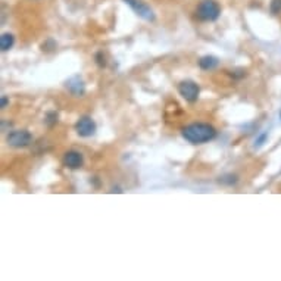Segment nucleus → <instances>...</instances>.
Masks as SVG:
<instances>
[{"instance_id": "f257e3e1", "label": "nucleus", "mask_w": 281, "mask_h": 281, "mask_svg": "<svg viewBox=\"0 0 281 281\" xmlns=\"http://www.w3.org/2000/svg\"><path fill=\"white\" fill-rule=\"evenodd\" d=\"M181 134L189 143L202 145V143H208V142L214 140L216 137V130L209 124L195 122V124H190V125L184 127L181 130Z\"/></svg>"}, {"instance_id": "f03ea898", "label": "nucleus", "mask_w": 281, "mask_h": 281, "mask_svg": "<svg viewBox=\"0 0 281 281\" xmlns=\"http://www.w3.org/2000/svg\"><path fill=\"white\" fill-rule=\"evenodd\" d=\"M196 15L200 21H216L221 15V8L215 0H203L196 9Z\"/></svg>"}, {"instance_id": "7ed1b4c3", "label": "nucleus", "mask_w": 281, "mask_h": 281, "mask_svg": "<svg viewBox=\"0 0 281 281\" xmlns=\"http://www.w3.org/2000/svg\"><path fill=\"white\" fill-rule=\"evenodd\" d=\"M6 142L12 148H27L33 143V135L27 130H14L6 135Z\"/></svg>"}, {"instance_id": "20e7f679", "label": "nucleus", "mask_w": 281, "mask_h": 281, "mask_svg": "<svg viewBox=\"0 0 281 281\" xmlns=\"http://www.w3.org/2000/svg\"><path fill=\"white\" fill-rule=\"evenodd\" d=\"M178 93L186 102L195 103L196 100L199 99V86L193 80H184L178 86Z\"/></svg>"}, {"instance_id": "39448f33", "label": "nucleus", "mask_w": 281, "mask_h": 281, "mask_svg": "<svg viewBox=\"0 0 281 281\" xmlns=\"http://www.w3.org/2000/svg\"><path fill=\"white\" fill-rule=\"evenodd\" d=\"M124 2L134 11V14H135L137 17H140L142 20H145V21L148 22L155 21V14H153V11L151 9V6H148L145 2H142V0H124Z\"/></svg>"}, {"instance_id": "423d86ee", "label": "nucleus", "mask_w": 281, "mask_h": 281, "mask_svg": "<svg viewBox=\"0 0 281 281\" xmlns=\"http://www.w3.org/2000/svg\"><path fill=\"white\" fill-rule=\"evenodd\" d=\"M75 131L80 137H91L96 132V122L90 116H81L75 124Z\"/></svg>"}, {"instance_id": "0eeeda50", "label": "nucleus", "mask_w": 281, "mask_h": 281, "mask_svg": "<svg viewBox=\"0 0 281 281\" xmlns=\"http://www.w3.org/2000/svg\"><path fill=\"white\" fill-rule=\"evenodd\" d=\"M65 87L66 90H68L72 96H75V97H81V96L86 93V84H84V81H83V78H81L80 75H72V77H69L65 81Z\"/></svg>"}, {"instance_id": "6e6552de", "label": "nucleus", "mask_w": 281, "mask_h": 281, "mask_svg": "<svg viewBox=\"0 0 281 281\" xmlns=\"http://www.w3.org/2000/svg\"><path fill=\"white\" fill-rule=\"evenodd\" d=\"M84 164V158L80 152L68 151L64 155V165L69 170H78Z\"/></svg>"}, {"instance_id": "1a4fd4ad", "label": "nucleus", "mask_w": 281, "mask_h": 281, "mask_svg": "<svg viewBox=\"0 0 281 281\" xmlns=\"http://www.w3.org/2000/svg\"><path fill=\"white\" fill-rule=\"evenodd\" d=\"M218 65H219V59L216 56H212V55H206V56H202L199 59V66L203 71H212Z\"/></svg>"}, {"instance_id": "9d476101", "label": "nucleus", "mask_w": 281, "mask_h": 281, "mask_svg": "<svg viewBox=\"0 0 281 281\" xmlns=\"http://www.w3.org/2000/svg\"><path fill=\"white\" fill-rule=\"evenodd\" d=\"M15 44V37L11 33H3L0 37V47L3 52H8L9 49H12Z\"/></svg>"}, {"instance_id": "9b49d317", "label": "nucleus", "mask_w": 281, "mask_h": 281, "mask_svg": "<svg viewBox=\"0 0 281 281\" xmlns=\"http://www.w3.org/2000/svg\"><path fill=\"white\" fill-rule=\"evenodd\" d=\"M44 122L49 125V127H52V125H55L56 122H58V113L56 112H47V115H46V119H44Z\"/></svg>"}, {"instance_id": "f8f14e48", "label": "nucleus", "mask_w": 281, "mask_h": 281, "mask_svg": "<svg viewBox=\"0 0 281 281\" xmlns=\"http://www.w3.org/2000/svg\"><path fill=\"white\" fill-rule=\"evenodd\" d=\"M269 9H271V14L278 15L281 12V0H272L269 5Z\"/></svg>"}, {"instance_id": "ddd939ff", "label": "nucleus", "mask_w": 281, "mask_h": 281, "mask_svg": "<svg viewBox=\"0 0 281 281\" xmlns=\"http://www.w3.org/2000/svg\"><path fill=\"white\" fill-rule=\"evenodd\" d=\"M266 138H268V132H262L259 137L255 140V148H262L265 145Z\"/></svg>"}, {"instance_id": "4468645a", "label": "nucleus", "mask_w": 281, "mask_h": 281, "mask_svg": "<svg viewBox=\"0 0 281 281\" xmlns=\"http://www.w3.org/2000/svg\"><path fill=\"white\" fill-rule=\"evenodd\" d=\"M96 64L100 66V68H103V66L106 65V62H105V56H103V53H96Z\"/></svg>"}, {"instance_id": "2eb2a0df", "label": "nucleus", "mask_w": 281, "mask_h": 281, "mask_svg": "<svg viewBox=\"0 0 281 281\" xmlns=\"http://www.w3.org/2000/svg\"><path fill=\"white\" fill-rule=\"evenodd\" d=\"M233 175H225V177H222L221 180H219V183H227V184H234L236 181H237V178H233V180H230Z\"/></svg>"}, {"instance_id": "dca6fc26", "label": "nucleus", "mask_w": 281, "mask_h": 281, "mask_svg": "<svg viewBox=\"0 0 281 281\" xmlns=\"http://www.w3.org/2000/svg\"><path fill=\"white\" fill-rule=\"evenodd\" d=\"M6 105H8V97H6V96H2V109L6 108Z\"/></svg>"}, {"instance_id": "f3484780", "label": "nucleus", "mask_w": 281, "mask_h": 281, "mask_svg": "<svg viewBox=\"0 0 281 281\" xmlns=\"http://www.w3.org/2000/svg\"><path fill=\"white\" fill-rule=\"evenodd\" d=\"M110 193H122V190L119 187H112L110 189Z\"/></svg>"}, {"instance_id": "a211bd4d", "label": "nucleus", "mask_w": 281, "mask_h": 281, "mask_svg": "<svg viewBox=\"0 0 281 281\" xmlns=\"http://www.w3.org/2000/svg\"><path fill=\"white\" fill-rule=\"evenodd\" d=\"M280 118H281V112H280Z\"/></svg>"}]
</instances>
